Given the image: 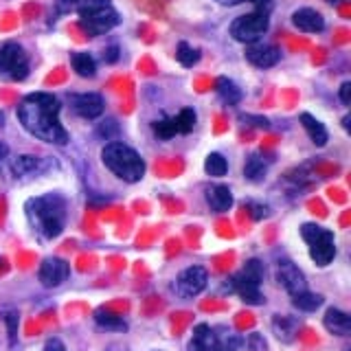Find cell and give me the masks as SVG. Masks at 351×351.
<instances>
[{
	"instance_id": "29",
	"label": "cell",
	"mask_w": 351,
	"mask_h": 351,
	"mask_svg": "<svg viewBox=\"0 0 351 351\" xmlns=\"http://www.w3.org/2000/svg\"><path fill=\"white\" fill-rule=\"evenodd\" d=\"M195 110H191V108H184V110H180V114L173 119V123H176V132L178 134H189V132L195 128Z\"/></svg>"
},
{
	"instance_id": "20",
	"label": "cell",
	"mask_w": 351,
	"mask_h": 351,
	"mask_svg": "<svg viewBox=\"0 0 351 351\" xmlns=\"http://www.w3.org/2000/svg\"><path fill=\"white\" fill-rule=\"evenodd\" d=\"M215 90H217V97L222 99L226 106H237L241 101V97H244L241 88L233 80H228V77H219L215 82Z\"/></svg>"
},
{
	"instance_id": "37",
	"label": "cell",
	"mask_w": 351,
	"mask_h": 351,
	"mask_svg": "<svg viewBox=\"0 0 351 351\" xmlns=\"http://www.w3.org/2000/svg\"><path fill=\"white\" fill-rule=\"evenodd\" d=\"M44 351H66V347L60 338H49L47 345H44Z\"/></svg>"
},
{
	"instance_id": "25",
	"label": "cell",
	"mask_w": 351,
	"mask_h": 351,
	"mask_svg": "<svg viewBox=\"0 0 351 351\" xmlns=\"http://www.w3.org/2000/svg\"><path fill=\"white\" fill-rule=\"evenodd\" d=\"M292 303H294L296 310H301V312H316L318 307L323 305V296L305 290L301 294H294L292 296Z\"/></svg>"
},
{
	"instance_id": "5",
	"label": "cell",
	"mask_w": 351,
	"mask_h": 351,
	"mask_svg": "<svg viewBox=\"0 0 351 351\" xmlns=\"http://www.w3.org/2000/svg\"><path fill=\"white\" fill-rule=\"evenodd\" d=\"M266 277V268L259 259L246 261V266L241 268L233 279H230V290L239 294V299L250 305H261L263 294H261V281Z\"/></svg>"
},
{
	"instance_id": "32",
	"label": "cell",
	"mask_w": 351,
	"mask_h": 351,
	"mask_svg": "<svg viewBox=\"0 0 351 351\" xmlns=\"http://www.w3.org/2000/svg\"><path fill=\"white\" fill-rule=\"evenodd\" d=\"M246 347H248V351H268L266 338H263L261 334H257V332H252V334L246 336Z\"/></svg>"
},
{
	"instance_id": "11",
	"label": "cell",
	"mask_w": 351,
	"mask_h": 351,
	"mask_svg": "<svg viewBox=\"0 0 351 351\" xmlns=\"http://www.w3.org/2000/svg\"><path fill=\"white\" fill-rule=\"evenodd\" d=\"M277 281H279L292 296H294V294H301V292L307 290L305 274L299 270V266H294V263H292L290 259L279 261V266H277Z\"/></svg>"
},
{
	"instance_id": "28",
	"label": "cell",
	"mask_w": 351,
	"mask_h": 351,
	"mask_svg": "<svg viewBox=\"0 0 351 351\" xmlns=\"http://www.w3.org/2000/svg\"><path fill=\"white\" fill-rule=\"evenodd\" d=\"M176 60H178L180 66H184V69H191V66H195L197 62H200V51L193 49L191 44L180 42L178 49H176Z\"/></svg>"
},
{
	"instance_id": "14",
	"label": "cell",
	"mask_w": 351,
	"mask_h": 351,
	"mask_svg": "<svg viewBox=\"0 0 351 351\" xmlns=\"http://www.w3.org/2000/svg\"><path fill=\"white\" fill-rule=\"evenodd\" d=\"M292 25L303 33H321L325 29V18L316 9L303 7L292 14Z\"/></svg>"
},
{
	"instance_id": "30",
	"label": "cell",
	"mask_w": 351,
	"mask_h": 351,
	"mask_svg": "<svg viewBox=\"0 0 351 351\" xmlns=\"http://www.w3.org/2000/svg\"><path fill=\"white\" fill-rule=\"evenodd\" d=\"M154 132H156L158 138H162V141H169L171 136L178 134V132H176L173 119H162V121H156V123H154Z\"/></svg>"
},
{
	"instance_id": "9",
	"label": "cell",
	"mask_w": 351,
	"mask_h": 351,
	"mask_svg": "<svg viewBox=\"0 0 351 351\" xmlns=\"http://www.w3.org/2000/svg\"><path fill=\"white\" fill-rule=\"evenodd\" d=\"M208 274L202 266H191L178 274L176 279V292H178L182 299H191V296H197L204 288H206Z\"/></svg>"
},
{
	"instance_id": "15",
	"label": "cell",
	"mask_w": 351,
	"mask_h": 351,
	"mask_svg": "<svg viewBox=\"0 0 351 351\" xmlns=\"http://www.w3.org/2000/svg\"><path fill=\"white\" fill-rule=\"evenodd\" d=\"M241 347V336L226 325L213 327V349L211 351H237Z\"/></svg>"
},
{
	"instance_id": "23",
	"label": "cell",
	"mask_w": 351,
	"mask_h": 351,
	"mask_svg": "<svg viewBox=\"0 0 351 351\" xmlns=\"http://www.w3.org/2000/svg\"><path fill=\"white\" fill-rule=\"evenodd\" d=\"M266 171H268V165L263 162V158L259 156V154H252V156L246 158L244 176L250 182H261L263 178H266Z\"/></svg>"
},
{
	"instance_id": "12",
	"label": "cell",
	"mask_w": 351,
	"mask_h": 351,
	"mask_svg": "<svg viewBox=\"0 0 351 351\" xmlns=\"http://www.w3.org/2000/svg\"><path fill=\"white\" fill-rule=\"evenodd\" d=\"M73 110L84 119H99L104 114V97L97 93H82V95H73L71 97Z\"/></svg>"
},
{
	"instance_id": "24",
	"label": "cell",
	"mask_w": 351,
	"mask_h": 351,
	"mask_svg": "<svg viewBox=\"0 0 351 351\" xmlns=\"http://www.w3.org/2000/svg\"><path fill=\"white\" fill-rule=\"evenodd\" d=\"M95 323L104 329H112V332H125L128 323L123 321V316L112 314V312H106V310H97L95 312Z\"/></svg>"
},
{
	"instance_id": "36",
	"label": "cell",
	"mask_w": 351,
	"mask_h": 351,
	"mask_svg": "<svg viewBox=\"0 0 351 351\" xmlns=\"http://www.w3.org/2000/svg\"><path fill=\"white\" fill-rule=\"evenodd\" d=\"M340 101H343L345 106H349L351 104V82H345L343 86H340Z\"/></svg>"
},
{
	"instance_id": "16",
	"label": "cell",
	"mask_w": 351,
	"mask_h": 351,
	"mask_svg": "<svg viewBox=\"0 0 351 351\" xmlns=\"http://www.w3.org/2000/svg\"><path fill=\"white\" fill-rule=\"evenodd\" d=\"M206 202L217 213H226L233 206V193L226 184H213L206 189Z\"/></svg>"
},
{
	"instance_id": "18",
	"label": "cell",
	"mask_w": 351,
	"mask_h": 351,
	"mask_svg": "<svg viewBox=\"0 0 351 351\" xmlns=\"http://www.w3.org/2000/svg\"><path fill=\"white\" fill-rule=\"evenodd\" d=\"M301 123H303V128H305V132H307V136L312 138V143H314L316 147L327 145L329 134H327L325 125H323L316 117H312L310 112H303V114H301Z\"/></svg>"
},
{
	"instance_id": "19",
	"label": "cell",
	"mask_w": 351,
	"mask_h": 351,
	"mask_svg": "<svg viewBox=\"0 0 351 351\" xmlns=\"http://www.w3.org/2000/svg\"><path fill=\"white\" fill-rule=\"evenodd\" d=\"M272 332L281 343H292L296 334H299V321L292 316H277L272 321Z\"/></svg>"
},
{
	"instance_id": "10",
	"label": "cell",
	"mask_w": 351,
	"mask_h": 351,
	"mask_svg": "<svg viewBox=\"0 0 351 351\" xmlns=\"http://www.w3.org/2000/svg\"><path fill=\"white\" fill-rule=\"evenodd\" d=\"M69 274H71L69 261H64L60 257H47L38 270V279L44 288H58V285H62L69 279Z\"/></svg>"
},
{
	"instance_id": "31",
	"label": "cell",
	"mask_w": 351,
	"mask_h": 351,
	"mask_svg": "<svg viewBox=\"0 0 351 351\" xmlns=\"http://www.w3.org/2000/svg\"><path fill=\"white\" fill-rule=\"evenodd\" d=\"M3 321L7 323V329H9V343L16 345V338H18V312L16 310H5L3 312Z\"/></svg>"
},
{
	"instance_id": "21",
	"label": "cell",
	"mask_w": 351,
	"mask_h": 351,
	"mask_svg": "<svg viewBox=\"0 0 351 351\" xmlns=\"http://www.w3.org/2000/svg\"><path fill=\"white\" fill-rule=\"evenodd\" d=\"M213 349V327L200 323L193 327V336L189 340V351H211Z\"/></svg>"
},
{
	"instance_id": "43",
	"label": "cell",
	"mask_w": 351,
	"mask_h": 351,
	"mask_svg": "<svg viewBox=\"0 0 351 351\" xmlns=\"http://www.w3.org/2000/svg\"><path fill=\"white\" fill-rule=\"evenodd\" d=\"M77 3H80V0H77Z\"/></svg>"
},
{
	"instance_id": "7",
	"label": "cell",
	"mask_w": 351,
	"mask_h": 351,
	"mask_svg": "<svg viewBox=\"0 0 351 351\" xmlns=\"http://www.w3.org/2000/svg\"><path fill=\"white\" fill-rule=\"evenodd\" d=\"M270 27V14H263V11L252 9L250 14H244L230 22V36L233 40L241 44H255L263 38V33Z\"/></svg>"
},
{
	"instance_id": "40",
	"label": "cell",
	"mask_w": 351,
	"mask_h": 351,
	"mask_svg": "<svg viewBox=\"0 0 351 351\" xmlns=\"http://www.w3.org/2000/svg\"><path fill=\"white\" fill-rule=\"evenodd\" d=\"M108 351H125V347H121V345H112Z\"/></svg>"
},
{
	"instance_id": "13",
	"label": "cell",
	"mask_w": 351,
	"mask_h": 351,
	"mask_svg": "<svg viewBox=\"0 0 351 351\" xmlns=\"http://www.w3.org/2000/svg\"><path fill=\"white\" fill-rule=\"evenodd\" d=\"M246 60L257 66V69H272L277 66L281 60V51L277 47H270V44H248L246 47Z\"/></svg>"
},
{
	"instance_id": "17",
	"label": "cell",
	"mask_w": 351,
	"mask_h": 351,
	"mask_svg": "<svg viewBox=\"0 0 351 351\" xmlns=\"http://www.w3.org/2000/svg\"><path fill=\"white\" fill-rule=\"evenodd\" d=\"M323 325H325L327 332L334 334V336H347L351 332V318H349V314H345L343 310H336V307H332V310L325 312Z\"/></svg>"
},
{
	"instance_id": "6",
	"label": "cell",
	"mask_w": 351,
	"mask_h": 351,
	"mask_svg": "<svg viewBox=\"0 0 351 351\" xmlns=\"http://www.w3.org/2000/svg\"><path fill=\"white\" fill-rule=\"evenodd\" d=\"M301 237L310 246V257L316 266H329L336 257V239L329 228H323L318 224H303L301 226Z\"/></svg>"
},
{
	"instance_id": "34",
	"label": "cell",
	"mask_w": 351,
	"mask_h": 351,
	"mask_svg": "<svg viewBox=\"0 0 351 351\" xmlns=\"http://www.w3.org/2000/svg\"><path fill=\"white\" fill-rule=\"evenodd\" d=\"M250 208H252V217L255 219H263V217H268V206L266 204H255V202H250Z\"/></svg>"
},
{
	"instance_id": "39",
	"label": "cell",
	"mask_w": 351,
	"mask_h": 351,
	"mask_svg": "<svg viewBox=\"0 0 351 351\" xmlns=\"http://www.w3.org/2000/svg\"><path fill=\"white\" fill-rule=\"evenodd\" d=\"M7 154H9V147L5 145V143H0V158H5Z\"/></svg>"
},
{
	"instance_id": "4",
	"label": "cell",
	"mask_w": 351,
	"mask_h": 351,
	"mask_svg": "<svg viewBox=\"0 0 351 351\" xmlns=\"http://www.w3.org/2000/svg\"><path fill=\"white\" fill-rule=\"evenodd\" d=\"M75 9L80 14V27L90 38L104 36L119 25V14L110 0H80Z\"/></svg>"
},
{
	"instance_id": "35",
	"label": "cell",
	"mask_w": 351,
	"mask_h": 351,
	"mask_svg": "<svg viewBox=\"0 0 351 351\" xmlns=\"http://www.w3.org/2000/svg\"><path fill=\"white\" fill-rule=\"evenodd\" d=\"M112 132H117V123H114L112 119H108V121H104L101 125H99V134L106 136V138H108L110 134H112Z\"/></svg>"
},
{
	"instance_id": "26",
	"label": "cell",
	"mask_w": 351,
	"mask_h": 351,
	"mask_svg": "<svg viewBox=\"0 0 351 351\" xmlns=\"http://www.w3.org/2000/svg\"><path fill=\"white\" fill-rule=\"evenodd\" d=\"M40 167H42V160L36 158V156H29V154H25V156H18V158L11 160V171H14L16 176L36 173Z\"/></svg>"
},
{
	"instance_id": "8",
	"label": "cell",
	"mask_w": 351,
	"mask_h": 351,
	"mask_svg": "<svg viewBox=\"0 0 351 351\" xmlns=\"http://www.w3.org/2000/svg\"><path fill=\"white\" fill-rule=\"evenodd\" d=\"M29 75V58L25 49L16 42H7L0 49V80L22 82Z\"/></svg>"
},
{
	"instance_id": "2",
	"label": "cell",
	"mask_w": 351,
	"mask_h": 351,
	"mask_svg": "<svg viewBox=\"0 0 351 351\" xmlns=\"http://www.w3.org/2000/svg\"><path fill=\"white\" fill-rule=\"evenodd\" d=\"M27 217L44 239L58 237L66 224V202L60 195H42L27 202Z\"/></svg>"
},
{
	"instance_id": "33",
	"label": "cell",
	"mask_w": 351,
	"mask_h": 351,
	"mask_svg": "<svg viewBox=\"0 0 351 351\" xmlns=\"http://www.w3.org/2000/svg\"><path fill=\"white\" fill-rule=\"evenodd\" d=\"M104 62H106V64H114V62H119V47H117V44H112V47H108V49L104 51Z\"/></svg>"
},
{
	"instance_id": "1",
	"label": "cell",
	"mask_w": 351,
	"mask_h": 351,
	"mask_svg": "<svg viewBox=\"0 0 351 351\" xmlns=\"http://www.w3.org/2000/svg\"><path fill=\"white\" fill-rule=\"evenodd\" d=\"M60 101L49 93H31L18 106V121L31 136L51 145H66L69 132L60 123Z\"/></svg>"
},
{
	"instance_id": "38",
	"label": "cell",
	"mask_w": 351,
	"mask_h": 351,
	"mask_svg": "<svg viewBox=\"0 0 351 351\" xmlns=\"http://www.w3.org/2000/svg\"><path fill=\"white\" fill-rule=\"evenodd\" d=\"M215 3L224 5V7H233V5H241V3H250V0H215Z\"/></svg>"
},
{
	"instance_id": "22",
	"label": "cell",
	"mask_w": 351,
	"mask_h": 351,
	"mask_svg": "<svg viewBox=\"0 0 351 351\" xmlns=\"http://www.w3.org/2000/svg\"><path fill=\"white\" fill-rule=\"evenodd\" d=\"M71 64H73V71L80 77H84V80H93L97 75V62L93 60V55H88V53H73Z\"/></svg>"
},
{
	"instance_id": "27",
	"label": "cell",
	"mask_w": 351,
	"mask_h": 351,
	"mask_svg": "<svg viewBox=\"0 0 351 351\" xmlns=\"http://www.w3.org/2000/svg\"><path fill=\"white\" fill-rule=\"evenodd\" d=\"M204 171L208 176H213V178H222V176L228 171V162H226V158L222 156V154L211 152L206 156V160H204Z\"/></svg>"
},
{
	"instance_id": "42",
	"label": "cell",
	"mask_w": 351,
	"mask_h": 351,
	"mask_svg": "<svg viewBox=\"0 0 351 351\" xmlns=\"http://www.w3.org/2000/svg\"><path fill=\"white\" fill-rule=\"evenodd\" d=\"M329 3H334V5H336V3H340V0H329Z\"/></svg>"
},
{
	"instance_id": "3",
	"label": "cell",
	"mask_w": 351,
	"mask_h": 351,
	"mask_svg": "<svg viewBox=\"0 0 351 351\" xmlns=\"http://www.w3.org/2000/svg\"><path fill=\"white\" fill-rule=\"evenodd\" d=\"M101 160L123 182L134 184L145 176V160L138 156L136 149H132L121 141L106 143V147L101 149Z\"/></svg>"
},
{
	"instance_id": "41",
	"label": "cell",
	"mask_w": 351,
	"mask_h": 351,
	"mask_svg": "<svg viewBox=\"0 0 351 351\" xmlns=\"http://www.w3.org/2000/svg\"><path fill=\"white\" fill-rule=\"evenodd\" d=\"M343 128L349 132V117H345V119H343Z\"/></svg>"
}]
</instances>
